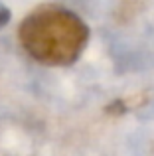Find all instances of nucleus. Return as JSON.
<instances>
[{
	"label": "nucleus",
	"instance_id": "nucleus-1",
	"mask_svg": "<svg viewBox=\"0 0 154 156\" xmlns=\"http://www.w3.org/2000/svg\"><path fill=\"white\" fill-rule=\"evenodd\" d=\"M18 40L38 63L63 67L79 59L89 40V28L69 8L42 4L34 8L18 28Z\"/></svg>",
	"mask_w": 154,
	"mask_h": 156
}]
</instances>
